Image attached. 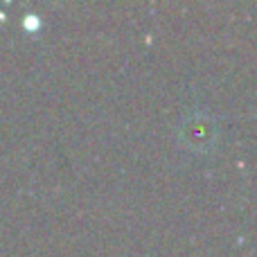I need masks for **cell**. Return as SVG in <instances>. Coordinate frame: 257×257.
Wrapping results in <instances>:
<instances>
[]
</instances>
